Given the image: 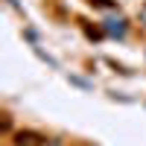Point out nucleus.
<instances>
[{
    "instance_id": "1",
    "label": "nucleus",
    "mask_w": 146,
    "mask_h": 146,
    "mask_svg": "<svg viewBox=\"0 0 146 146\" xmlns=\"http://www.w3.org/2000/svg\"><path fill=\"white\" fill-rule=\"evenodd\" d=\"M44 140H47L44 135L29 131V129H21V131H15V135H12V143H15V146H41Z\"/></svg>"
},
{
    "instance_id": "2",
    "label": "nucleus",
    "mask_w": 146,
    "mask_h": 146,
    "mask_svg": "<svg viewBox=\"0 0 146 146\" xmlns=\"http://www.w3.org/2000/svg\"><path fill=\"white\" fill-rule=\"evenodd\" d=\"M0 131H3V135H12V120H9V114H3V126H0Z\"/></svg>"
}]
</instances>
